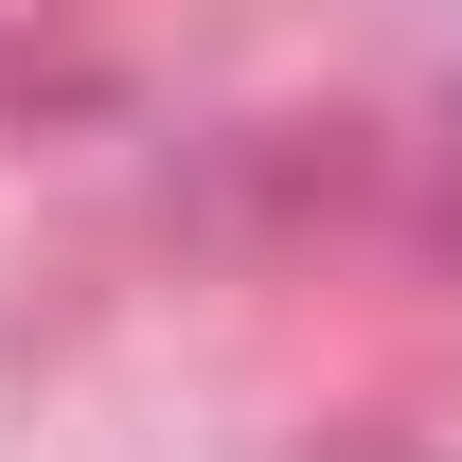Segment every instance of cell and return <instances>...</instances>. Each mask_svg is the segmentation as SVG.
Segmentation results:
<instances>
[]
</instances>
